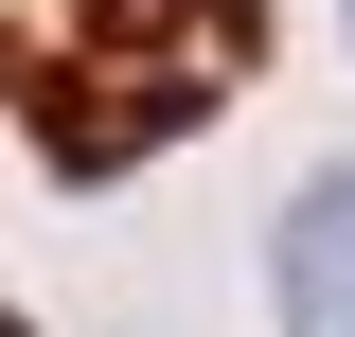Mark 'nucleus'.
I'll return each mask as SVG.
<instances>
[{
	"label": "nucleus",
	"instance_id": "f257e3e1",
	"mask_svg": "<svg viewBox=\"0 0 355 337\" xmlns=\"http://www.w3.org/2000/svg\"><path fill=\"white\" fill-rule=\"evenodd\" d=\"M284 337H355V160L284 213Z\"/></svg>",
	"mask_w": 355,
	"mask_h": 337
},
{
	"label": "nucleus",
	"instance_id": "f03ea898",
	"mask_svg": "<svg viewBox=\"0 0 355 337\" xmlns=\"http://www.w3.org/2000/svg\"><path fill=\"white\" fill-rule=\"evenodd\" d=\"M0 71H18V36H0Z\"/></svg>",
	"mask_w": 355,
	"mask_h": 337
},
{
	"label": "nucleus",
	"instance_id": "7ed1b4c3",
	"mask_svg": "<svg viewBox=\"0 0 355 337\" xmlns=\"http://www.w3.org/2000/svg\"><path fill=\"white\" fill-rule=\"evenodd\" d=\"M0 337H36V320H0Z\"/></svg>",
	"mask_w": 355,
	"mask_h": 337
}]
</instances>
